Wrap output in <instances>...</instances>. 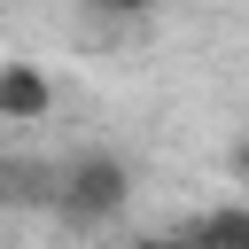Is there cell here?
<instances>
[{
  "mask_svg": "<svg viewBox=\"0 0 249 249\" xmlns=\"http://www.w3.org/2000/svg\"><path fill=\"white\" fill-rule=\"evenodd\" d=\"M109 195H117V171H109V163H93V171L78 179V202L93 210V202H109Z\"/></svg>",
  "mask_w": 249,
  "mask_h": 249,
  "instance_id": "6da1fadb",
  "label": "cell"
},
{
  "mask_svg": "<svg viewBox=\"0 0 249 249\" xmlns=\"http://www.w3.org/2000/svg\"><path fill=\"white\" fill-rule=\"evenodd\" d=\"M39 78H0V109H39Z\"/></svg>",
  "mask_w": 249,
  "mask_h": 249,
  "instance_id": "7a4b0ae2",
  "label": "cell"
},
{
  "mask_svg": "<svg viewBox=\"0 0 249 249\" xmlns=\"http://www.w3.org/2000/svg\"><path fill=\"white\" fill-rule=\"evenodd\" d=\"M241 179H249V148H241Z\"/></svg>",
  "mask_w": 249,
  "mask_h": 249,
  "instance_id": "3957f363",
  "label": "cell"
},
{
  "mask_svg": "<svg viewBox=\"0 0 249 249\" xmlns=\"http://www.w3.org/2000/svg\"><path fill=\"white\" fill-rule=\"evenodd\" d=\"M109 8H132V0H109Z\"/></svg>",
  "mask_w": 249,
  "mask_h": 249,
  "instance_id": "277c9868",
  "label": "cell"
}]
</instances>
